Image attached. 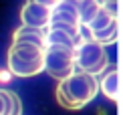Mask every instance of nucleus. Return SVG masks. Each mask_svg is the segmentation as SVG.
I'll return each mask as SVG.
<instances>
[{
	"label": "nucleus",
	"mask_w": 123,
	"mask_h": 115,
	"mask_svg": "<svg viewBox=\"0 0 123 115\" xmlns=\"http://www.w3.org/2000/svg\"><path fill=\"white\" fill-rule=\"evenodd\" d=\"M75 67L89 75H101L109 67V55L105 46L97 40H81L75 51Z\"/></svg>",
	"instance_id": "3"
},
{
	"label": "nucleus",
	"mask_w": 123,
	"mask_h": 115,
	"mask_svg": "<svg viewBox=\"0 0 123 115\" xmlns=\"http://www.w3.org/2000/svg\"><path fill=\"white\" fill-rule=\"evenodd\" d=\"M101 2H117V0H101Z\"/></svg>",
	"instance_id": "14"
},
{
	"label": "nucleus",
	"mask_w": 123,
	"mask_h": 115,
	"mask_svg": "<svg viewBox=\"0 0 123 115\" xmlns=\"http://www.w3.org/2000/svg\"><path fill=\"white\" fill-rule=\"evenodd\" d=\"M101 91H103V95L107 99L117 101V91H119V73H117V69H111L103 75V79H101Z\"/></svg>",
	"instance_id": "11"
},
{
	"label": "nucleus",
	"mask_w": 123,
	"mask_h": 115,
	"mask_svg": "<svg viewBox=\"0 0 123 115\" xmlns=\"http://www.w3.org/2000/svg\"><path fill=\"white\" fill-rule=\"evenodd\" d=\"M97 91H99V83L95 75L83 71L71 73L67 79H61L55 91L59 105L65 109H83L89 101H93Z\"/></svg>",
	"instance_id": "1"
},
{
	"label": "nucleus",
	"mask_w": 123,
	"mask_h": 115,
	"mask_svg": "<svg viewBox=\"0 0 123 115\" xmlns=\"http://www.w3.org/2000/svg\"><path fill=\"white\" fill-rule=\"evenodd\" d=\"M77 8H79L81 24L87 26V24L97 16V12L101 10V2L99 0H77Z\"/></svg>",
	"instance_id": "12"
},
{
	"label": "nucleus",
	"mask_w": 123,
	"mask_h": 115,
	"mask_svg": "<svg viewBox=\"0 0 123 115\" xmlns=\"http://www.w3.org/2000/svg\"><path fill=\"white\" fill-rule=\"evenodd\" d=\"M49 28H63L81 38V18H79L77 0H59L57 4H53Z\"/></svg>",
	"instance_id": "5"
},
{
	"label": "nucleus",
	"mask_w": 123,
	"mask_h": 115,
	"mask_svg": "<svg viewBox=\"0 0 123 115\" xmlns=\"http://www.w3.org/2000/svg\"><path fill=\"white\" fill-rule=\"evenodd\" d=\"M32 2H38V4H44V6H50V8H53V4H57L59 0H32Z\"/></svg>",
	"instance_id": "13"
},
{
	"label": "nucleus",
	"mask_w": 123,
	"mask_h": 115,
	"mask_svg": "<svg viewBox=\"0 0 123 115\" xmlns=\"http://www.w3.org/2000/svg\"><path fill=\"white\" fill-rule=\"evenodd\" d=\"M20 22L26 26H38V28H49L50 22V6L26 0L24 6L20 8Z\"/></svg>",
	"instance_id": "6"
},
{
	"label": "nucleus",
	"mask_w": 123,
	"mask_h": 115,
	"mask_svg": "<svg viewBox=\"0 0 123 115\" xmlns=\"http://www.w3.org/2000/svg\"><path fill=\"white\" fill-rule=\"evenodd\" d=\"M8 73L14 77H34L44 71V49L28 43H12L6 55Z\"/></svg>",
	"instance_id": "2"
},
{
	"label": "nucleus",
	"mask_w": 123,
	"mask_h": 115,
	"mask_svg": "<svg viewBox=\"0 0 123 115\" xmlns=\"http://www.w3.org/2000/svg\"><path fill=\"white\" fill-rule=\"evenodd\" d=\"M20 113H22L20 97L14 91L0 89V115H20Z\"/></svg>",
	"instance_id": "9"
},
{
	"label": "nucleus",
	"mask_w": 123,
	"mask_h": 115,
	"mask_svg": "<svg viewBox=\"0 0 123 115\" xmlns=\"http://www.w3.org/2000/svg\"><path fill=\"white\" fill-rule=\"evenodd\" d=\"M81 38L71 32H67L63 28H47V46L49 45H55V46H65V49H71V51H77Z\"/></svg>",
	"instance_id": "8"
},
{
	"label": "nucleus",
	"mask_w": 123,
	"mask_h": 115,
	"mask_svg": "<svg viewBox=\"0 0 123 115\" xmlns=\"http://www.w3.org/2000/svg\"><path fill=\"white\" fill-rule=\"evenodd\" d=\"M12 43H28V45H37L47 49V28H38V26H18L12 34Z\"/></svg>",
	"instance_id": "7"
},
{
	"label": "nucleus",
	"mask_w": 123,
	"mask_h": 115,
	"mask_svg": "<svg viewBox=\"0 0 123 115\" xmlns=\"http://www.w3.org/2000/svg\"><path fill=\"white\" fill-rule=\"evenodd\" d=\"M44 71L53 79H67L71 73L77 71L75 67V51L65 49V46L49 45L44 49Z\"/></svg>",
	"instance_id": "4"
},
{
	"label": "nucleus",
	"mask_w": 123,
	"mask_h": 115,
	"mask_svg": "<svg viewBox=\"0 0 123 115\" xmlns=\"http://www.w3.org/2000/svg\"><path fill=\"white\" fill-rule=\"evenodd\" d=\"M91 34V38L97 40V43H101V45H113L115 40H117V34H119V24H117V18L115 20H111L107 26L103 28H99V30H93V32H89Z\"/></svg>",
	"instance_id": "10"
}]
</instances>
